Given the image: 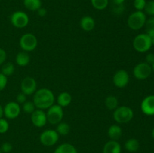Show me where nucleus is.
I'll return each instance as SVG.
<instances>
[{"label":"nucleus","instance_id":"6","mask_svg":"<svg viewBox=\"0 0 154 153\" xmlns=\"http://www.w3.org/2000/svg\"><path fill=\"white\" fill-rule=\"evenodd\" d=\"M48 122L51 124H57L62 122L64 116L63 108L58 104H53L46 112Z\"/></svg>","mask_w":154,"mask_h":153},{"label":"nucleus","instance_id":"33","mask_svg":"<svg viewBox=\"0 0 154 153\" xmlns=\"http://www.w3.org/2000/svg\"><path fill=\"white\" fill-rule=\"evenodd\" d=\"M8 84V77L0 72V92L4 90Z\"/></svg>","mask_w":154,"mask_h":153},{"label":"nucleus","instance_id":"44","mask_svg":"<svg viewBox=\"0 0 154 153\" xmlns=\"http://www.w3.org/2000/svg\"><path fill=\"white\" fill-rule=\"evenodd\" d=\"M0 153H2V152L1 151V149H0Z\"/></svg>","mask_w":154,"mask_h":153},{"label":"nucleus","instance_id":"9","mask_svg":"<svg viewBox=\"0 0 154 153\" xmlns=\"http://www.w3.org/2000/svg\"><path fill=\"white\" fill-rule=\"evenodd\" d=\"M152 70L151 65L147 62H140L133 68V75L137 80H144L150 76Z\"/></svg>","mask_w":154,"mask_h":153},{"label":"nucleus","instance_id":"15","mask_svg":"<svg viewBox=\"0 0 154 153\" xmlns=\"http://www.w3.org/2000/svg\"><path fill=\"white\" fill-rule=\"evenodd\" d=\"M122 147L120 142L117 140H110L103 146L102 153H121Z\"/></svg>","mask_w":154,"mask_h":153},{"label":"nucleus","instance_id":"7","mask_svg":"<svg viewBox=\"0 0 154 153\" xmlns=\"http://www.w3.org/2000/svg\"><path fill=\"white\" fill-rule=\"evenodd\" d=\"M60 135L56 130L47 129L42 131L39 136L41 143L45 146H52L58 142Z\"/></svg>","mask_w":154,"mask_h":153},{"label":"nucleus","instance_id":"25","mask_svg":"<svg viewBox=\"0 0 154 153\" xmlns=\"http://www.w3.org/2000/svg\"><path fill=\"white\" fill-rule=\"evenodd\" d=\"M15 71V66L13 63L11 62H5L2 66V71L1 73L3 74L5 76H10L14 73Z\"/></svg>","mask_w":154,"mask_h":153},{"label":"nucleus","instance_id":"29","mask_svg":"<svg viewBox=\"0 0 154 153\" xmlns=\"http://www.w3.org/2000/svg\"><path fill=\"white\" fill-rule=\"evenodd\" d=\"M144 10L146 15L147 14L150 16H154V0L147 2Z\"/></svg>","mask_w":154,"mask_h":153},{"label":"nucleus","instance_id":"12","mask_svg":"<svg viewBox=\"0 0 154 153\" xmlns=\"http://www.w3.org/2000/svg\"><path fill=\"white\" fill-rule=\"evenodd\" d=\"M20 90L26 95L34 94L37 90V82L32 76H26L20 82Z\"/></svg>","mask_w":154,"mask_h":153},{"label":"nucleus","instance_id":"24","mask_svg":"<svg viewBox=\"0 0 154 153\" xmlns=\"http://www.w3.org/2000/svg\"><path fill=\"white\" fill-rule=\"evenodd\" d=\"M57 133L59 135L61 136H66L69 134L71 130V127L67 122H60L59 124H57V128H56Z\"/></svg>","mask_w":154,"mask_h":153},{"label":"nucleus","instance_id":"14","mask_svg":"<svg viewBox=\"0 0 154 153\" xmlns=\"http://www.w3.org/2000/svg\"><path fill=\"white\" fill-rule=\"evenodd\" d=\"M141 110L147 116H154V94H150L142 100Z\"/></svg>","mask_w":154,"mask_h":153},{"label":"nucleus","instance_id":"4","mask_svg":"<svg viewBox=\"0 0 154 153\" xmlns=\"http://www.w3.org/2000/svg\"><path fill=\"white\" fill-rule=\"evenodd\" d=\"M146 20H147V15L144 11L136 10L133 12L129 16L127 19V25L129 28L132 30H139L144 26Z\"/></svg>","mask_w":154,"mask_h":153},{"label":"nucleus","instance_id":"18","mask_svg":"<svg viewBox=\"0 0 154 153\" xmlns=\"http://www.w3.org/2000/svg\"><path fill=\"white\" fill-rule=\"evenodd\" d=\"M72 97L71 94L68 92H63L60 93L57 98V104L60 105L63 108L68 106L71 103H72Z\"/></svg>","mask_w":154,"mask_h":153},{"label":"nucleus","instance_id":"5","mask_svg":"<svg viewBox=\"0 0 154 153\" xmlns=\"http://www.w3.org/2000/svg\"><path fill=\"white\" fill-rule=\"evenodd\" d=\"M19 44L23 51H25L26 52H32L37 47L38 39L32 33H25L20 38Z\"/></svg>","mask_w":154,"mask_h":153},{"label":"nucleus","instance_id":"38","mask_svg":"<svg viewBox=\"0 0 154 153\" xmlns=\"http://www.w3.org/2000/svg\"><path fill=\"white\" fill-rule=\"evenodd\" d=\"M37 14L39 16H41V17H44V16H46L47 14H48V10H47V9L45 8L41 7L40 8L37 10Z\"/></svg>","mask_w":154,"mask_h":153},{"label":"nucleus","instance_id":"26","mask_svg":"<svg viewBox=\"0 0 154 153\" xmlns=\"http://www.w3.org/2000/svg\"><path fill=\"white\" fill-rule=\"evenodd\" d=\"M90 2L92 6L99 10H105L109 4V0H90Z\"/></svg>","mask_w":154,"mask_h":153},{"label":"nucleus","instance_id":"17","mask_svg":"<svg viewBox=\"0 0 154 153\" xmlns=\"http://www.w3.org/2000/svg\"><path fill=\"white\" fill-rule=\"evenodd\" d=\"M123 134V130L118 124H112L108 129V135L112 140H118Z\"/></svg>","mask_w":154,"mask_h":153},{"label":"nucleus","instance_id":"40","mask_svg":"<svg viewBox=\"0 0 154 153\" xmlns=\"http://www.w3.org/2000/svg\"><path fill=\"white\" fill-rule=\"evenodd\" d=\"M4 114H3V106L0 104V118H2Z\"/></svg>","mask_w":154,"mask_h":153},{"label":"nucleus","instance_id":"16","mask_svg":"<svg viewBox=\"0 0 154 153\" xmlns=\"http://www.w3.org/2000/svg\"><path fill=\"white\" fill-rule=\"evenodd\" d=\"M80 26L84 31L91 32L96 26V21L91 16H84L80 20Z\"/></svg>","mask_w":154,"mask_h":153},{"label":"nucleus","instance_id":"32","mask_svg":"<svg viewBox=\"0 0 154 153\" xmlns=\"http://www.w3.org/2000/svg\"><path fill=\"white\" fill-rule=\"evenodd\" d=\"M12 144L9 142H5L2 144L0 149L2 152V153H10L12 151Z\"/></svg>","mask_w":154,"mask_h":153},{"label":"nucleus","instance_id":"27","mask_svg":"<svg viewBox=\"0 0 154 153\" xmlns=\"http://www.w3.org/2000/svg\"><path fill=\"white\" fill-rule=\"evenodd\" d=\"M146 33L150 37L154 35V16H150L149 19H147L145 22Z\"/></svg>","mask_w":154,"mask_h":153},{"label":"nucleus","instance_id":"42","mask_svg":"<svg viewBox=\"0 0 154 153\" xmlns=\"http://www.w3.org/2000/svg\"><path fill=\"white\" fill-rule=\"evenodd\" d=\"M151 135H152V137H153V139H154V128H153V130H152V132H151Z\"/></svg>","mask_w":154,"mask_h":153},{"label":"nucleus","instance_id":"21","mask_svg":"<svg viewBox=\"0 0 154 153\" xmlns=\"http://www.w3.org/2000/svg\"><path fill=\"white\" fill-rule=\"evenodd\" d=\"M124 147L129 152H135L140 148L139 141L135 138H129L125 142Z\"/></svg>","mask_w":154,"mask_h":153},{"label":"nucleus","instance_id":"28","mask_svg":"<svg viewBox=\"0 0 154 153\" xmlns=\"http://www.w3.org/2000/svg\"><path fill=\"white\" fill-rule=\"evenodd\" d=\"M22 108L23 112L27 114H32L37 109L33 101H29V100H26L25 103L23 104Z\"/></svg>","mask_w":154,"mask_h":153},{"label":"nucleus","instance_id":"19","mask_svg":"<svg viewBox=\"0 0 154 153\" xmlns=\"http://www.w3.org/2000/svg\"><path fill=\"white\" fill-rule=\"evenodd\" d=\"M15 62L20 67H26L30 62V56L25 51L19 52L15 58Z\"/></svg>","mask_w":154,"mask_h":153},{"label":"nucleus","instance_id":"36","mask_svg":"<svg viewBox=\"0 0 154 153\" xmlns=\"http://www.w3.org/2000/svg\"><path fill=\"white\" fill-rule=\"evenodd\" d=\"M123 10H124V4H119V5H114L113 7V11L116 14H120L123 13Z\"/></svg>","mask_w":154,"mask_h":153},{"label":"nucleus","instance_id":"30","mask_svg":"<svg viewBox=\"0 0 154 153\" xmlns=\"http://www.w3.org/2000/svg\"><path fill=\"white\" fill-rule=\"evenodd\" d=\"M146 3H147L146 0H134L133 6L136 10L143 11L145 8Z\"/></svg>","mask_w":154,"mask_h":153},{"label":"nucleus","instance_id":"23","mask_svg":"<svg viewBox=\"0 0 154 153\" xmlns=\"http://www.w3.org/2000/svg\"><path fill=\"white\" fill-rule=\"evenodd\" d=\"M105 105L110 110H114L119 106V100L114 95H108L105 100Z\"/></svg>","mask_w":154,"mask_h":153},{"label":"nucleus","instance_id":"31","mask_svg":"<svg viewBox=\"0 0 154 153\" xmlns=\"http://www.w3.org/2000/svg\"><path fill=\"white\" fill-rule=\"evenodd\" d=\"M9 123L6 118H0V134H5L8 130Z\"/></svg>","mask_w":154,"mask_h":153},{"label":"nucleus","instance_id":"8","mask_svg":"<svg viewBox=\"0 0 154 153\" xmlns=\"http://www.w3.org/2000/svg\"><path fill=\"white\" fill-rule=\"evenodd\" d=\"M10 22L15 28H23L28 26L29 22V18L25 12L22 10H17L11 15Z\"/></svg>","mask_w":154,"mask_h":153},{"label":"nucleus","instance_id":"3","mask_svg":"<svg viewBox=\"0 0 154 153\" xmlns=\"http://www.w3.org/2000/svg\"><path fill=\"white\" fill-rule=\"evenodd\" d=\"M132 45L137 52H146L150 50L153 44L150 36L147 33H141L135 36Z\"/></svg>","mask_w":154,"mask_h":153},{"label":"nucleus","instance_id":"37","mask_svg":"<svg viewBox=\"0 0 154 153\" xmlns=\"http://www.w3.org/2000/svg\"><path fill=\"white\" fill-rule=\"evenodd\" d=\"M147 64H149L150 65L152 66V64L154 63V54L153 53H149L147 54V56H146V62Z\"/></svg>","mask_w":154,"mask_h":153},{"label":"nucleus","instance_id":"11","mask_svg":"<svg viewBox=\"0 0 154 153\" xmlns=\"http://www.w3.org/2000/svg\"><path fill=\"white\" fill-rule=\"evenodd\" d=\"M129 74L126 70L120 69L113 76V83L117 88H125L129 82Z\"/></svg>","mask_w":154,"mask_h":153},{"label":"nucleus","instance_id":"34","mask_svg":"<svg viewBox=\"0 0 154 153\" xmlns=\"http://www.w3.org/2000/svg\"><path fill=\"white\" fill-rule=\"evenodd\" d=\"M26 100H27V95L24 94V93H23L22 92H20L19 94L17 95L16 101L19 104H23L25 103Z\"/></svg>","mask_w":154,"mask_h":153},{"label":"nucleus","instance_id":"43","mask_svg":"<svg viewBox=\"0 0 154 153\" xmlns=\"http://www.w3.org/2000/svg\"><path fill=\"white\" fill-rule=\"evenodd\" d=\"M152 70H153V71H154V63H153V64H152Z\"/></svg>","mask_w":154,"mask_h":153},{"label":"nucleus","instance_id":"45","mask_svg":"<svg viewBox=\"0 0 154 153\" xmlns=\"http://www.w3.org/2000/svg\"><path fill=\"white\" fill-rule=\"evenodd\" d=\"M0 1H2V0H0Z\"/></svg>","mask_w":154,"mask_h":153},{"label":"nucleus","instance_id":"39","mask_svg":"<svg viewBox=\"0 0 154 153\" xmlns=\"http://www.w3.org/2000/svg\"><path fill=\"white\" fill-rule=\"evenodd\" d=\"M125 0H111V2L114 5H119V4H124Z\"/></svg>","mask_w":154,"mask_h":153},{"label":"nucleus","instance_id":"2","mask_svg":"<svg viewBox=\"0 0 154 153\" xmlns=\"http://www.w3.org/2000/svg\"><path fill=\"white\" fill-rule=\"evenodd\" d=\"M133 117V110L128 106H119L113 112V118L118 124L129 122Z\"/></svg>","mask_w":154,"mask_h":153},{"label":"nucleus","instance_id":"1","mask_svg":"<svg viewBox=\"0 0 154 153\" xmlns=\"http://www.w3.org/2000/svg\"><path fill=\"white\" fill-rule=\"evenodd\" d=\"M33 103L37 109L48 110L54 104L55 96L50 88H42L36 90L33 96Z\"/></svg>","mask_w":154,"mask_h":153},{"label":"nucleus","instance_id":"10","mask_svg":"<svg viewBox=\"0 0 154 153\" xmlns=\"http://www.w3.org/2000/svg\"><path fill=\"white\" fill-rule=\"evenodd\" d=\"M21 112V107L17 101H10L3 106V114L8 119L17 118Z\"/></svg>","mask_w":154,"mask_h":153},{"label":"nucleus","instance_id":"22","mask_svg":"<svg viewBox=\"0 0 154 153\" xmlns=\"http://www.w3.org/2000/svg\"><path fill=\"white\" fill-rule=\"evenodd\" d=\"M23 3L24 7L31 11H37L41 7H42V0H23Z\"/></svg>","mask_w":154,"mask_h":153},{"label":"nucleus","instance_id":"35","mask_svg":"<svg viewBox=\"0 0 154 153\" xmlns=\"http://www.w3.org/2000/svg\"><path fill=\"white\" fill-rule=\"evenodd\" d=\"M6 58H7V53L5 50L2 48H0V65H2L5 62Z\"/></svg>","mask_w":154,"mask_h":153},{"label":"nucleus","instance_id":"41","mask_svg":"<svg viewBox=\"0 0 154 153\" xmlns=\"http://www.w3.org/2000/svg\"><path fill=\"white\" fill-rule=\"evenodd\" d=\"M150 38H151L152 44H153V45H154V35H153V36H151V37H150Z\"/></svg>","mask_w":154,"mask_h":153},{"label":"nucleus","instance_id":"13","mask_svg":"<svg viewBox=\"0 0 154 153\" xmlns=\"http://www.w3.org/2000/svg\"><path fill=\"white\" fill-rule=\"evenodd\" d=\"M31 121L33 125L37 128H43L48 123L46 112L43 110L36 109L31 114Z\"/></svg>","mask_w":154,"mask_h":153},{"label":"nucleus","instance_id":"20","mask_svg":"<svg viewBox=\"0 0 154 153\" xmlns=\"http://www.w3.org/2000/svg\"><path fill=\"white\" fill-rule=\"evenodd\" d=\"M54 153H78L77 148L72 144L64 142L59 145L54 150Z\"/></svg>","mask_w":154,"mask_h":153}]
</instances>
